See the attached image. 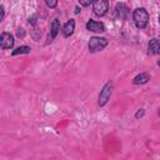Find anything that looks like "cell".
Instances as JSON below:
<instances>
[{
    "label": "cell",
    "mask_w": 160,
    "mask_h": 160,
    "mask_svg": "<svg viewBox=\"0 0 160 160\" xmlns=\"http://www.w3.org/2000/svg\"><path fill=\"white\" fill-rule=\"evenodd\" d=\"M132 20L138 29H145L149 22V12L145 8H136L132 11Z\"/></svg>",
    "instance_id": "obj_1"
},
{
    "label": "cell",
    "mask_w": 160,
    "mask_h": 160,
    "mask_svg": "<svg viewBox=\"0 0 160 160\" xmlns=\"http://www.w3.org/2000/svg\"><path fill=\"white\" fill-rule=\"evenodd\" d=\"M112 88H114L112 81L111 80L106 81V84L102 86V89L100 90L99 96H98V105L99 106H105L108 104V101L110 100L111 94H112Z\"/></svg>",
    "instance_id": "obj_2"
},
{
    "label": "cell",
    "mask_w": 160,
    "mask_h": 160,
    "mask_svg": "<svg viewBox=\"0 0 160 160\" xmlns=\"http://www.w3.org/2000/svg\"><path fill=\"white\" fill-rule=\"evenodd\" d=\"M109 44V40L106 38H100V36H92L90 38L89 40V44H88V48H89V51L90 52H98V51H101L104 50Z\"/></svg>",
    "instance_id": "obj_3"
},
{
    "label": "cell",
    "mask_w": 160,
    "mask_h": 160,
    "mask_svg": "<svg viewBox=\"0 0 160 160\" xmlns=\"http://www.w3.org/2000/svg\"><path fill=\"white\" fill-rule=\"evenodd\" d=\"M94 14L98 16H104L109 10V1L106 0H95L92 2Z\"/></svg>",
    "instance_id": "obj_4"
},
{
    "label": "cell",
    "mask_w": 160,
    "mask_h": 160,
    "mask_svg": "<svg viewBox=\"0 0 160 160\" xmlns=\"http://www.w3.org/2000/svg\"><path fill=\"white\" fill-rule=\"evenodd\" d=\"M14 42H15V39H14V35L10 34V32H1L0 35V46L2 50H9V49H12L14 46Z\"/></svg>",
    "instance_id": "obj_5"
},
{
    "label": "cell",
    "mask_w": 160,
    "mask_h": 160,
    "mask_svg": "<svg viewBox=\"0 0 160 160\" xmlns=\"http://www.w3.org/2000/svg\"><path fill=\"white\" fill-rule=\"evenodd\" d=\"M85 28H86V30L92 31V32H104V31L106 30V28H105V24H104V22H101V21H96V20H92V19H90V20L86 22Z\"/></svg>",
    "instance_id": "obj_6"
},
{
    "label": "cell",
    "mask_w": 160,
    "mask_h": 160,
    "mask_svg": "<svg viewBox=\"0 0 160 160\" xmlns=\"http://www.w3.org/2000/svg\"><path fill=\"white\" fill-rule=\"evenodd\" d=\"M60 28H61V24H60V20L59 19H54L52 21H51V24H50V32H49V35H48V44L49 42H51L56 36H58V34H59V31H60Z\"/></svg>",
    "instance_id": "obj_7"
},
{
    "label": "cell",
    "mask_w": 160,
    "mask_h": 160,
    "mask_svg": "<svg viewBox=\"0 0 160 160\" xmlns=\"http://www.w3.org/2000/svg\"><path fill=\"white\" fill-rule=\"evenodd\" d=\"M115 14L119 19H122V20H126L130 15V10L129 8L124 4V2H118L115 5Z\"/></svg>",
    "instance_id": "obj_8"
},
{
    "label": "cell",
    "mask_w": 160,
    "mask_h": 160,
    "mask_svg": "<svg viewBox=\"0 0 160 160\" xmlns=\"http://www.w3.org/2000/svg\"><path fill=\"white\" fill-rule=\"evenodd\" d=\"M159 54H160V40L154 38L148 44V55L154 56V55H159Z\"/></svg>",
    "instance_id": "obj_9"
},
{
    "label": "cell",
    "mask_w": 160,
    "mask_h": 160,
    "mask_svg": "<svg viewBox=\"0 0 160 160\" xmlns=\"http://www.w3.org/2000/svg\"><path fill=\"white\" fill-rule=\"evenodd\" d=\"M74 30H75V20L74 19H70L65 22V25L61 28V32H62V36L64 38H70L72 34H74Z\"/></svg>",
    "instance_id": "obj_10"
},
{
    "label": "cell",
    "mask_w": 160,
    "mask_h": 160,
    "mask_svg": "<svg viewBox=\"0 0 160 160\" xmlns=\"http://www.w3.org/2000/svg\"><path fill=\"white\" fill-rule=\"evenodd\" d=\"M149 81H150V74L148 72H140L132 79L134 85H144V84H148Z\"/></svg>",
    "instance_id": "obj_11"
},
{
    "label": "cell",
    "mask_w": 160,
    "mask_h": 160,
    "mask_svg": "<svg viewBox=\"0 0 160 160\" xmlns=\"http://www.w3.org/2000/svg\"><path fill=\"white\" fill-rule=\"evenodd\" d=\"M31 51V48L28 46V45H21L19 48H16L15 50L11 51V55L12 56H16V55H22V54H30Z\"/></svg>",
    "instance_id": "obj_12"
},
{
    "label": "cell",
    "mask_w": 160,
    "mask_h": 160,
    "mask_svg": "<svg viewBox=\"0 0 160 160\" xmlns=\"http://www.w3.org/2000/svg\"><path fill=\"white\" fill-rule=\"evenodd\" d=\"M45 4H46V6L50 8V9H54V8L58 6V1H56V0H46Z\"/></svg>",
    "instance_id": "obj_13"
},
{
    "label": "cell",
    "mask_w": 160,
    "mask_h": 160,
    "mask_svg": "<svg viewBox=\"0 0 160 160\" xmlns=\"http://www.w3.org/2000/svg\"><path fill=\"white\" fill-rule=\"evenodd\" d=\"M36 22H38V15L36 14H34V15H31L30 18H29V24L30 25H36Z\"/></svg>",
    "instance_id": "obj_14"
},
{
    "label": "cell",
    "mask_w": 160,
    "mask_h": 160,
    "mask_svg": "<svg viewBox=\"0 0 160 160\" xmlns=\"http://www.w3.org/2000/svg\"><path fill=\"white\" fill-rule=\"evenodd\" d=\"M145 115V109H139L136 112H135V118L136 119H140V118H142Z\"/></svg>",
    "instance_id": "obj_15"
},
{
    "label": "cell",
    "mask_w": 160,
    "mask_h": 160,
    "mask_svg": "<svg viewBox=\"0 0 160 160\" xmlns=\"http://www.w3.org/2000/svg\"><path fill=\"white\" fill-rule=\"evenodd\" d=\"M92 2L94 1H91V0H88V1H79V5L80 6H90V5H92Z\"/></svg>",
    "instance_id": "obj_16"
},
{
    "label": "cell",
    "mask_w": 160,
    "mask_h": 160,
    "mask_svg": "<svg viewBox=\"0 0 160 160\" xmlns=\"http://www.w3.org/2000/svg\"><path fill=\"white\" fill-rule=\"evenodd\" d=\"M0 10H1V20H2L4 16H5V9H4V5L2 4H0Z\"/></svg>",
    "instance_id": "obj_17"
},
{
    "label": "cell",
    "mask_w": 160,
    "mask_h": 160,
    "mask_svg": "<svg viewBox=\"0 0 160 160\" xmlns=\"http://www.w3.org/2000/svg\"><path fill=\"white\" fill-rule=\"evenodd\" d=\"M18 36H24V31H22V29H19V31H18Z\"/></svg>",
    "instance_id": "obj_18"
},
{
    "label": "cell",
    "mask_w": 160,
    "mask_h": 160,
    "mask_svg": "<svg viewBox=\"0 0 160 160\" xmlns=\"http://www.w3.org/2000/svg\"><path fill=\"white\" fill-rule=\"evenodd\" d=\"M80 11H81V9H79V6H76L75 8V14H79Z\"/></svg>",
    "instance_id": "obj_19"
},
{
    "label": "cell",
    "mask_w": 160,
    "mask_h": 160,
    "mask_svg": "<svg viewBox=\"0 0 160 160\" xmlns=\"http://www.w3.org/2000/svg\"><path fill=\"white\" fill-rule=\"evenodd\" d=\"M158 115H159V116H160V109H159V111H158Z\"/></svg>",
    "instance_id": "obj_20"
},
{
    "label": "cell",
    "mask_w": 160,
    "mask_h": 160,
    "mask_svg": "<svg viewBox=\"0 0 160 160\" xmlns=\"http://www.w3.org/2000/svg\"><path fill=\"white\" fill-rule=\"evenodd\" d=\"M158 66H160V60H159V61H158Z\"/></svg>",
    "instance_id": "obj_21"
},
{
    "label": "cell",
    "mask_w": 160,
    "mask_h": 160,
    "mask_svg": "<svg viewBox=\"0 0 160 160\" xmlns=\"http://www.w3.org/2000/svg\"><path fill=\"white\" fill-rule=\"evenodd\" d=\"M159 22H160V15H159Z\"/></svg>",
    "instance_id": "obj_22"
}]
</instances>
